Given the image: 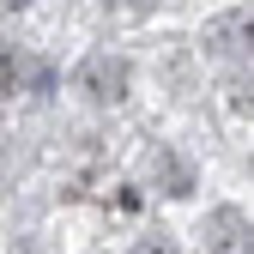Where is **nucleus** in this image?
Wrapping results in <instances>:
<instances>
[{
	"label": "nucleus",
	"mask_w": 254,
	"mask_h": 254,
	"mask_svg": "<svg viewBox=\"0 0 254 254\" xmlns=\"http://www.w3.org/2000/svg\"><path fill=\"white\" fill-rule=\"evenodd\" d=\"M200 248L206 254H248L254 248V224L236 212V206H218L200 218Z\"/></svg>",
	"instance_id": "obj_1"
},
{
	"label": "nucleus",
	"mask_w": 254,
	"mask_h": 254,
	"mask_svg": "<svg viewBox=\"0 0 254 254\" xmlns=\"http://www.w3.org/2000/svg\"><path fill=\"white\" fill-rule=\"evenodd\" d=\"M200 43H206V55H218V61L254 55V12H218V18L200 30Z\"/></svg>",
	"instance_id": "obj_2"
},
{
	"label": "nucleus",
	"mask_w": 254,
	"mask_h": 254,
	"mask_svg": "<svg viewBox=\"0 0 254 254\" xmlns=\"http://www.w3.org/2000/svg\"><path fill=\"white\" fill-rule=\"evenodd\" d=\"M79 91H85L91 103H121V97H127V61L91 55L85 67H79Z\"/></svg>",
	"instance_id": "obj_3"
},
{
	"label": "nucleus",
	"mask_w": 254,
	"mask_h": 254,
	"mask_svg": "<svg viewBox=\"0 0 254 254\" xmlns=\"http://www.w3.org/2000/svg\"><path fill=\"white\" fill-rule=\"evenodd\" d=\"M151 176H164V194H194V170H188L176 151H157L151 157Z\"/></svg>",
	"instance_id": "obj_4"
},
{
	"label": "nucleus",
	"mask_w": 254,
	"mask_h": 254,
	"mask_svg": "<svg viewBox=\"0 0 254 254\" xmlns=\"http://www.w3.org/2000/svg\"><path fill=\"white\" fill-rule=\"evenodd\" d=\"M133 254H182V248H176V236L151 230V236H139V242H133Z\"/></svg>",
	"instance_id": "obj_5"
},
{
	"label": "nucleus",
	"mask_w": 254,
	"mask_h": 254,
	"mask_svg": "<svg viewBox=\"0 0 254 254\" xmlns=\"http://www.w3.org/2000/svg\"><path fill=\"white\" fill-rule=\"evenodd\" d=\"M115 6H133V12H145V6H157V0H115Z\"/></svg>",
	"instance_id": "obj_6"
},
{
	"label": "nucleus",
	"mask_w": 254,
	"mask_h": 254,
	"mask_svg": "<svg viewBox=\"0 0 254 254\" xmlns=\"http://www.w3.org/2000/svg\"><path fill=\"white\" fill-rule=\"evenodd\" d=\"M6 6H30V0H6Z\"/></svg>",
	"instance_id": "obj_7"
}]
</instances>
